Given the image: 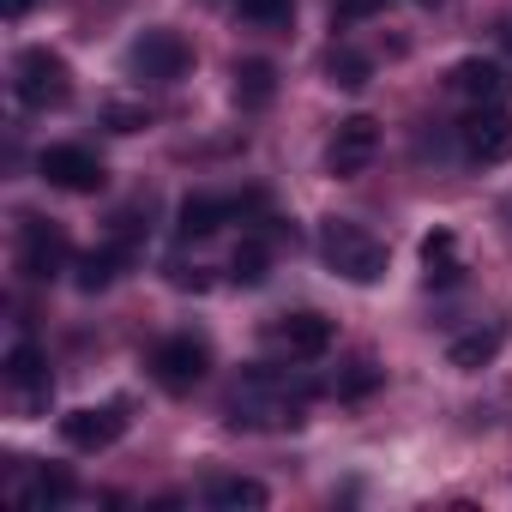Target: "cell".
I'll return each mask as SVG.
<instances>
[{
  "mask_svg": "<svg viewBox=\"0 0 512 512\" xmlns=\"http://www.w3.org/2000/svg\"><path fill=\"white\" fill-rule=\"evenodd\" d=\"M308 398H314L308 386H290L272 368H253L247 386L229 398V422L235 428H296L302 410H308Z\"/></svg>",
  "mask_w": 512,
  "mask_h": 512,
  "instance_id": "1",
  "label": "cell"
},
{
  "mask_svg": "<svg viewBox=\"0 0 512 512\" xmlns=\"http://www.w3.org/2000/svg\"><path fill=\"white\" fill-rule=\"evenodd\" d=\"M320 253H326V266H332L338 278H350V284H380V278H386V241L368 235L362 223L332 217V223L320 229Z\"/></svg>",
  "mask_w": 512,
  "mask_h": 512,
  "instance_id": "2",
  "label": "cell"
},
{
  "mask_svg": "<svg viewBox=\"0 0 512 512\" xmlns=\"http://www.w3.org/2000/svg\"><path fill=\"white\" fill-rule=\"evenodd\" d=\"M13 91L25 109H61L73 97V73L55 49H25L19 67H13Z\"/></svg>",
  "mask_w": 512,
  "mask_h": 512,
  "instance_id": "3",
  "label": "cell"
},
{
  "mask_svg": "<svg viewBox=\"0 0 512 512\" xmlns=\"http://www.w3.org/2000/svg\"><path fill=\"white\" fill-rule=\"evenodd\" d=\"M67 260H73L67 229L49 223V217H25V229H19V272H25L31 284H49V278L67 272Z\"/></svg>",
  "mask_w": 512,
  "mask_h": 512,
  "instance_id": "4",
  "label": "cell"
},
{
  "mask_svg": "<svg viewBox=\"0 0 512 512\" xmlns=\"http://www.w3.org/2000/svg\"><path fill=\"white\" fill-rule=\"evenodd\" d=\"M205 368H211V350H205V338H193V332H175V338H163V344L151 350V380H157L163 392H193V386L205 380Z\"/></svg>",
  "mask_w": 512,
  "mask_h": 512,
  "instance_id": "5",
  "label": "cell"
},
{
  "mask_svg": "<svg viewBox=\"0 0 512 512\" xmlns=\"http://www.w3.org/2000/svg\"><path fill=\"white\" fill-rule=\"evenodd\" d=\"M458 145H464V157L470 163H506L512 157V115L500 109V103H476L470 115H464V127H458Z\"/></svg>",
  "mask_w": 512,
  "mask_h": 512,
  "instance_id": "6",
  "label": "cell"
},
{
  "mask_svg": "<svg viewBox=\"0 0 512 512\" xmlns=\"http://www.w3.org/2000/svg\"><path fill=\"white\" fill-rule=\"evenodd\" d=\"M127 67H133V79H157V85H175V79L193 67V49H187L175 31H145V37L127 49Z\"/></svg>",
  "mask_w": 512,
  "mask_h": 512,
  "instance_id": "7",
  "label": "cell"
},
{
  "mask_svg": "<svg viewBox=\"0 0 512 512\" xmlns=\"http://www.w3.org/2000/svg\"><path fill=\"white\" fill-rule=\"evenodd\" d=\"M374 151H380V121L374 115H350V121H338V133L326 145V169L338 181H356L374 163Z\"/></svg>",
  "mask_w": 512,
  "mask_h": 512,
  "instance_id": "8",
  "label": "cell"
},
{
  "mask_svg": "<svg viewBox=\"0 0 512 512\" xmlns=\"http://www.w3.org/2000/svg\"><path fill=\"white\" fill-rule=\"evenodd\" d=\"M37 175H43L49 187H61V193H97V187H103V163H97L85 145H49V151L37 157Z\"/></svg>",
  "mask_w": 512,
  "mask_h": 512,
  "instance_id": "9",
  "label": "cell"
},
{
  "mask_svg": "<svg viewBox=\"0 0 512 512\" xmlns=\"http://www.w3.org/2000/svg\"><path fill=\"white\" fill-rule=\"evenodd\" d=\"M121 434H127V410H121V404H85V410L61 416V440H67L73 452H103V446H115Z\"/></svg>",
  "mask_w": 512,
  "mask_h": 512,
  "instance_id": "10",
  "label": "cell"
},
{
  "mask_svg": "<svg viewBox=\"0 0 512 512\" xmlns=\"http://www.w3.org/2000/svg\"><path fill=\"white\" fill-rule=\"evenodd\" d=\"M272 344L290 356V362H320L332 350V320L326 314H284L272 326Z\"/></svg>",
  "mask_w": 512,
  "mask_h": 512,
  "instance_id": "11",
  "label": "cell"
},
{
  "mask_svg": "<svg viewBox=\"0 0 512 512\" xmlns=\"http://www.w3.org/2000/svg\"><path fill=\"white\" fill-rule=\"evenodd\" d=\"M7 392H13V398H25L31 410H43V404H49V362H43V350H37L31 338L7 350Z\"/></svg>",
  "mask_w": 512,
  "mask_h": 512,
  "instance_id": "12",
  "label": "cell"
},
{
  "mask_svg": "<svg viewBox=\"0 0 512 512\" xmlns=\"http://www.w3.org/2000/svg\"><path fill=\"white\" fill-rule=\"evenodd\" d=\"M229 217H235V199L193 193V199H181V211H175V235H181V241H205V235H217Z\"/></svg>",
  "mask_w": 512,
  "mask_h": 512,
  "instance_id": "13",
  "label": "cell"
},
{
  "mask_svg": "<svg viewBox=\"0 0 512 512\" xmlns=\"http://www.w3.org/2000/svg\"><path fill=\"white\" fill-rule=\"evenodd\" d=\"M452 91L470 97V103H500V97H506V73H500L494 61H476V55H470V61L452 67Z\"/></svg>",
  "mask_w": 512,
  "mask_h": 512,
  "instance_id": "14",
  "label": "cell"
},
{
  "mask_svg": "<svg viewBox=\"0 0 512 512\" xmlns=\"http://www.w3.org/2000/svg\"><path fill=\"white\" fill-rule=\"evenodd\" d=\"M272 494H266V482H253V476H217V482H205V506H217V512H260Z\"/></svg>",
  "mask_w": 512,
  "mask_h": 512,
  "instance_id": "15",
  "label": "cell"
},
{
  "mask_svg": "<svg viewBox=\"0 0 512 512\" xmlns=\"http://www.w3.org/2000/svg\"><path fill=\"white\" fill-rule=\"evenodd\" d=\"M500 344H506V332H500V326H476V332H464V338H452V350H446V362H452L458 374H476V368H488V362L500 356Z\"/></svg>",
  "mask_w": 512,
  "mask_h": 512,
  "instance_id": "16",
  "label": "cell"
},
{
  "mask_svg": "<svg viewBox=\"0 0 512 512\" xmlns=\"http://www.w3.org/2000/svg\"><path fill=\"white\" fill-rule=\"evenodd\" d=\"M278 97V67L272 61H235V103L241 109H266Z\"/></svg>",
  "mask_w": 512,
  "mask_h": 512,
  "instance_id": "17",
  "label": "cell"
},
{
  "mask_svg": "<svg viewBox=\"0 0 512 512\" xmlns=\"http://www.w3.org/2000/svg\"><path fill=\"white\" fill-rule=\"evenodd\" d=\"M422 266H428V284H458L464 278V260H458V235L452 229H434L428 241H422Z\"/></svg>",
  "mask_w": 512,
  "mask_h": 512,
  "instance_id": "18",
  "label": "cell"
},
{
  "mask_svg": "<svg viewBox=\"0 0 512 512\" xmlns=\"http://www.w3.org/2000/svg\"><path fill=\"white\" fill-rule=\"evenodd\" d=\"M127 266V241H109V247H91L79 260V290H109Z\"/></svg>",
  "mask_w": 512,
  "mask_h": 512,
  "instance_id": "19",
  "label": "cell"
},
{
  "mask_svg": "<svg viewBox=\"0 0 512 512\" xmlns=\"http://www.w3.org/2000/svg\"><path fill=\"white\" fill-rule=\"evenodd\" d=\"M13 500L19 506H61V500H73V476L67 470H37L31 482L13 488Z\"/></svg>",
  "mask_w": 512,
  "mask_h": 512,
  "instance_id": "20",
  "label": "cell"
},
{
  "mask_svg": "<svg viewBox=\"0 0 512 512\" xmlns=\"http://www.w3.org/2000/svg\"><path fill=\"white\" fill-rule=\"evenodd\" d=\"M368 73H374V61H368L362 49H332V55H326V79H332L338 91H362Z\"/></svg>",
  "mask_w": 512,
  "mask_h": 512,
  "instance_id": "21",
  "label": "cell"
},
{
  "mask_svg": "<svg viewBox=\"0 0 512 512\" xmlns=\"http://www.w3.org/2000/svg\"><path fill=\"white\" fill-rule=\"evenodd\" d=\"M235 13H241L253 31H290L296 0H235Z\"/></svg>",
  "mask_w": 512,
  "mask_h": 512,
  "instance_id": "22",
  "label": "cell"
},
{
  "mask_svg": "<svg viewBox=\"0 0 512 512\" xmlns=\"http://www.w3.org/2000/svg\"><path fill=\"white\" fill-rule=\"evenodd\" d=\"M266 272H272V247L266 241H241L235 260H229V278L235 284H266Z\"/></svg>",
  "mask_w": 512,
  "mask_h": 512,
  "instance_id": "23",
  "label": "cell"
},
{
  "mask_svg": "<svg viewBox=\"0 0 512 512\" xmlns=\"http://www.w3.org/2000/svg\"><path fill=\"white\" fill-rule=\"evenodd\" d=\"M392 0H332V25L338 31H350V25H362V19H374V13H386Z\"/></svg>",
  "mask_w": 512,
  "mask_h": 512,
  "instance_id": "24",
  "label": "cell"
},
{
  "mask_svg": "<svg viewBox=\"0 0 512 512\" xmlns=\"http://www.w3.org/2000/svg\"><path fill=\"white\" fill-rule=\"evenodd\" d=\"M380 380H386V368H374V362H356V368L338 380V398H368Z\"/></svg>",
  "mask_w": 512,
  "mask_h": 512,
  "instance_id": "25",
  "label": "cell"
},
{
  "mask_svg": "<svg viewBox=\"0 0 512 512\" xmlns=\"http://www.w3.org/2000/svg\"><path fill=\"white\" fill-rule=\"evenodd\" d=\"M109 127H115V133H139V127H145V109H133V103H115V109H109Z\"/></svg>",
  "mask_w": 512,
  "mask_h": 512,
  "instance_id": "26",
  "label": "cell"
},
{
  "mask_svg": "<svg viewBox=\"0 0 512 512\" xmlns=\"http://www.w3.org/2000/svg\"><path fill=\"white\" fill-rule=\"evenodd\" d=\"M0 13H7V19H25V13H31V0H0Z\"/></svg>",
  "mask_w": 512,
  "mask_h": 512,
  "instance_id": "27",
  "label": "cell"
},
{
  "mask_svg": "<svg viewBox=\"0 0 512 512\" xmlns=\"http://www.w3.org/2000/svg\"><path fill=\"white\" fill-rule=\"evenodd\" d=\"M500 43H506V55H512V25H506V31H500Z\"/></svg>",
  "mask_w": 512,
  "mask_h": 512,
  "instance_id": "28",
  "label": "cell"
},
{
  "mask_svg": "<svg viewBox=\"0 0 512 512\" xmlns=\"http://www.w3.org/2000/svg\"><path fill=\"white\" fill-rule=\"evenodd\" d=\"M416 7H440V0H416Z\"/></svg>",
  "mask_w": 512,
  "mask_h": 512,
  "instance_id": "29",
  "label": "cell"
}]
</instances>
